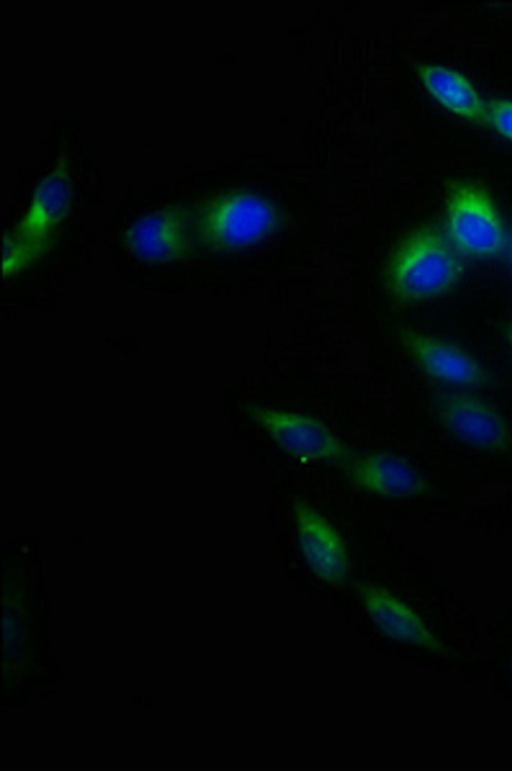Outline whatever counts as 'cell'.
Returning a JSON list of instances; mask_svg holds the SVG:
<instances>
[{
    "label": "cell",
    "instance_id": "obj_1",
    "mask_svg": "<svg viewBox=\"0 0 512 771\" xmlns=\"http://www.w3.org/2000/svg\"><path fill=\"white\" fill-rule=\"evenodd\" d=\"M71 197L68 162L61 157L37 185L23 218L3 237V276L21 271L48 251L57 226L70 209Z\"/></svg>",
    "mask_w": 512,
    "mask_h": 771
},
{
    "label": "cell",
    "instance_id": "obj_2",
    "mask_svg": "<svg viewBox=\"0 0 512 771\" xmlns=\"http://www.w3.org/2000/svg\"><path fill=\"white\" fill-rule=\"evenodd\" d=\"M459 274L460 263L453 245L436 231L422 229L393 258L389 285L403 300H421L446 291Z\"/></svg>",
    "mask_w": 512,
    "mask_h": 771
},
{
    "label": "cell",
    "instance_id": "obj_3",
    "mask_svg": "<svg viewBox=\"0 0 512 771\" xmlns=\"http://www.w3.org/2000/svg\"><path fill=\"white\" fill-rule=\"evenodd\" d=\"M277 215L266 200L248 193H228L206 202L196 216L200 242L215 250L247 246L267 236Z\"/></svg>",
    "mask_w": 512,
    "mask_h": 771
},
{
    "label": "cell",
    "instance_id": "obj_4",
    "mask_svg": "<svg viewBox=\"0 0 512 771\" xmlns=\"http://www.w3.org/2000/svg\"><path fill=\"white\" fill-rule=\"evenodd\" d=\"M447 231L454 248L475 257L497 255L505 242L492 201L472 185H460L452 191L447 205Z\"/></svg>",
    "mask_w": 512,
    "mask_h": 771
},
{
    "label": "cell",
    "instance_id": "obj_5",
    "mask_svg": "<svg viewBox=\"0 0 512 771\" xmlns=\"http://www.w3.org/2000/svg\"><path fill=\"white\" fill-rule=\"evenodd\" d=\"M251 414L277 446L294 457L339 459L348 454L339 438L312 417L270 408H254Z\"/></svg>",
    "mask_w": 512,
    "mask_h": 771
},
{
    "label": "cell",
    "instance_id": "obj_6",
    "mask_svg": "<svg viewBox=\"0 0 512 771\" xmlns=\"http://www.w3.org/2000/svg\"><path fill=\"white\" fill-rule=\"evenodd\" d=\"M127 248L138 258L153 263L172 262L190 251L188 214L170 207L138 218L125 234Z\"/></svg>",
    "mask_w": 512,
    "mask_h": 771
},
{
    "label": "cell",
    "instance_id": "obj_7",
    "mask_svg": "<svg viewBox=\"0 0 512 771\" xmlns=\"http://www.w3.org/2000/svg\"><path fill=\"white\" fill-rule=\"evenodd\" d=\"M293 511L301 550L310 568L326 582L344 583L349 563L339 534L308 504L297 501Z\"/></svg>",
    "mask_w": 512,
    "mask_h": 771
},
{
    "label": "cell",
    "instance_id": "obj_8",
    "mask_svg": "<svg viewBox=\"0 0 512 771\" xmlns=\"http://www.w3.org/2000/svg\"><path fill=\"white\" fill-rule=\"evenodd\" d=\"M441 415L451 432L477 447L488 450L508 447V431L503 419L476 397L466 394L447 397Z\"/></svg>",
    "mask_w": 512,
    "mask_h": 771
},
{
    "label": "cell",
    "instance_id": "obj_9",
    "mask_svg": "<svg viewBox=\"0 0 512 771\" xmlns=\"http://www.w3.org/2000/svg\"><path fill=\"white\" fill-rule=\"evenodd\" d=\"M350 481L384 497H406L424 490L420 474L405 459L387 452L357 456L348 468Z\"/></svg>",
    "mask_w": 512,
    "mask_h": 771
},
{
    "label": "cell",
    "instance_id": "obj_10",
    "mask_svg": "<svg viewBox=\"0 0 512 771\" xmlns=\"http://www.w3.org/2000/svg\"><path fill=\"white\" fill-rule=\"evenodd\" d=\"M406 344L423 369L434 379L464 386L478 385L484 380L479 363L450 343L414 333L406 336Z\"/></svg>",
    "mask_w": 512,
    "mask_h": 771
},
{
    "label": "cell",
    "instance_id": "obj_11",
    "mask_svg": "<svg viewBox=\"0 0 512 771\" xmlns=\"http://www.w3.org/2000/svg\"><path fill=\"white\" fill-rule=\"evenodd\" d=\"M358 593L373 621L385 635L426 648L437 646L420 618L387 590L362 584Z\"/></svg>",
    "mask_w": 512,
    "mask_h": 771
},
{
    "label": "cell",
    "instance_id": "obj_12",
    "mask_svg": "<svg viewBox=\"0 0 512 771\" xmlns=\"http://www.w3.org/2000/svg\"><path fill=\"white\" fill-rule=\"evenodd\" d=\"M418 74L435 99L455 114L474 121L486 118L485 104L461 73L442 65H423Z\"/></svg>",
    "mask_w": 512,
    "mask_h": 771
},
{
    "label": "cell",
    "instance_id": "obj_13",
    "mask_svg": "<svg viewBox=\"0 0 512 771\" xmlns=\"http://www.w3.org/2000/svg\"><path fill=\"white\" fill-rule=\"evenodd\" d=\"M486 118L498 132L512 140V101H490L486 107Z\"/></svg>",
    "mask_w": 512,
    "mask_h": 771
},
{
    "label": "cell",
    "instance_id": "obj_14",
    "mask_svg": "<svg viewBox=\"0 0 512 771\" xmlns=\"http://www.w3.org/2000/svg\"><path fill=\"white\" fill-rule=\"evenodd\" d=\"M511 338H512V329H511Z\"/></svg>",
    "mask_w": 512,
    "mask_h": 771
}]
</instances>
